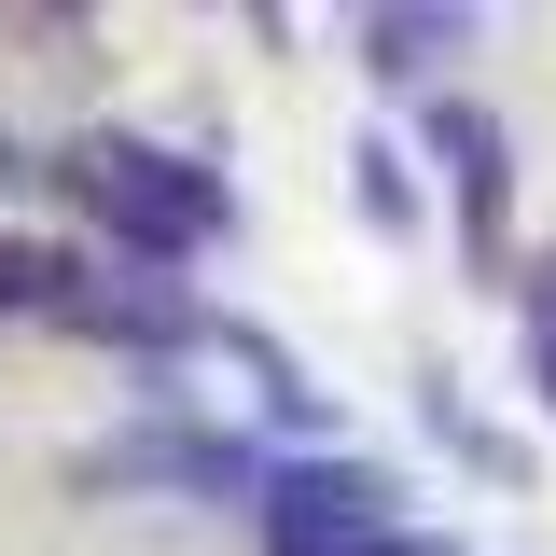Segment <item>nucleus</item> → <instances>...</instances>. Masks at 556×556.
Instances as JSON below:
<instances>
[{
    "label": "nucleus",
    "instance_id": "nucleus-4",
    "mask_svg": "<svg viewBox=\"0 0 556 556\" xmlns=\"http://www.w3.org/2000/svg\"><path fill=\"white\" fill-rule=\"evenodd\" d=\"M417 153L445 167V223H459V278L515 306V265H529V237H515V126L486 112L473 84H445V98H417Z\"/></svg>",
    "mask_w": 556,
    "mask_h": 556
},
{
    "label": "nucleus",
    "instance_id": "nucleus-8",
    "mask_svg": "<svg viewBox=\"0 0 556 556\" xmlns=\"http://www.w3.org/2000/svg\"><path fill=\"white\" fill-rule=\"evenodd\" d=\"M70 292H84V237H28V223H0V320H56Z\"/></svg>",
    "mask_w": 556,
    "mask_h": 556
},
{
    "label": "nucleus",
    "instance_id": "nucleus-7",
    "mask_svg": "<svg viewBox=\"0 0 556 556\" xmlns=\"http://www.w3.org/2000/svg\"><path fill=\"white\" fill-rule=\"evenodd\" d=\"M417 431H431L459 473H486L501 501H529V473H543V459H529V445H515L486 404H459V362H417Z\"/></svg>",
    "mask_w": 556,
    "mask_h": 556
},
{
    "label": "nucleus",
    "instance_id": "nucleus-2",
    "mask_svg": "<svg viewBox=\"0 0 556 556\" xmlns=\"http://www.w3.org/2000/svg\"><path fill=\"white\" fill-rule=\"evenodd\" d=\"M70 501H195V515H251L265 501V445L223 417H126L70 459Z\"/></svg>",
    "mask_w": 556,
    "mask_h": 556
},
{
    "label": "nucleus",
    "instance_id": "nucleus-1",
    "mask_svg": "<svg viewBox=\"0 0 556 556\" xmlns=\"http://www.w3.org/2000/svg\"><path fill=\"white\" fill-rule=\"evenodd\" d=\"M56 208L84 223V251H126V265H181L195 278L237 237V181L208 139H153V126H70L42 153Z\"/></svg>",
    "mask_w": 556,
    "mask_h": 556
},
{
    "label": "nucleus",
    "instance_id": "nucleus-10",
    "mask_svg": "<svg viewBox=\"0 0 556 556\" xmlns=\"http://www.w3.org/2000/svg\"><path fill=\"white\" fill-rule=\"evenodd\" d=\"M515 348H529V404L556 431V237H529V265H515Z\"/></svg>",
    "mask_w": 556,
    "mask_h": 556
},
{
    "label": "nucleus",
    "instance_id": "nucleus-6",
    "mask_svg": "<svg viewBox=\"0 0 556 556\" xmlns=\"http://www.w3.org/2000/svg\"><path fill=\"white\" fill-rule=\"evenodd\" d=\"M486 42V14H459V0H362L348 14V56H362V84H417V98H445V70Z\"/></svg>",
    "mask_w": 556,
    "mask_h": 556
},
{
    "label": "nucleus",
    "instance_id": "nucleus-5",
    "mask_svg": "<svg viewBox=\"0 0 556 556\" xmlns=\"http://www.w3.org/2000/svg\"><path fill=\"white\" fill-rule=\"evenodd\" d=\"M208 320H223V306H208L181 265H126V251H84V292L56 306V334L112 348L126 376H181V362L208 348Z\"/></svg>",
    "mask_w": 556,
    "mask_h": 556
},
{
    "label": "nucleus",
    "instance_id": "nucleus-9",
    "mask_svg": "<svg viewBox=\"0 0 556 556\" xmlns=\"http://www.w3.org/2000/svg\"><path fill=\"white\" fill-rule=\"evenodd\" d=\"M348 208H362V237H390V251L431 223V195H417V167H404V139H348Z\"/></svg>",
    "mask_w": 556,
    "mask_h": 556
},
{
    "label": "nucleus",
    "instance_id": "nucleus-11",
    "mask_svg": "<svg viewBox=\"0 0 556 556\" xmlns=\"http://www.w3.org/2000/svg\"><path fill=\"white\" fill-rule=\"evenodd\" d=\"M28 167H42V153H28V139H14V126H0V195H14V181H28Z\"/></svg>",
    "mask_w": 556,
    "mask_h": 556
},
{
    "label": "nucleus",
    "instance_id": "nucleus-3",
    "mask_svg": "<svg viewBox=\"0 0 556 556\" xmlns=\"http://www.w3.org/2000/svg\"><path fill=\"white\" fill-rule=\"evenodd\" d=\"M417 529V473L376 459V445H334V459H265V501H251V543L265 556H362Z\"/></svg>",
    "mask_w": 556,
    "mask_h": 556
}]
</instances>
